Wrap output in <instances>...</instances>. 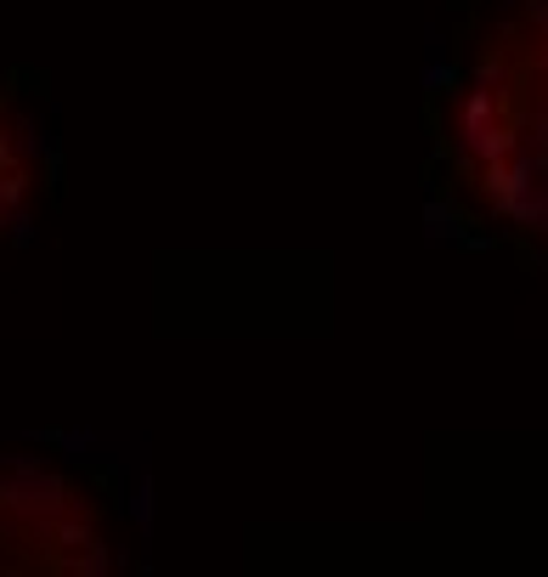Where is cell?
<instances>
[{"instance_id":"obj_1","label":"cell","mask_w":548,"mask_h":577,"mask_svg":"<svg viewBox=\"0 0 548 577\" xmlns=\"http://www.w3.org/2000/svg\"><path fill=\"white\" fill-rule=\"evenodd\" d=\"M459 199L548 266V0L486 23L435 108Z\"/></svg>"},{"instance_id":"obj_2","label":"cell","mask_w":548,"mask_h":577,"mask_svg":"<svg viewBox=\"0 0 548 577\" xmlns=\"http://www.w3.org/2000/svg\"><path fill=\"white\" fill-rule=\"evenodd\" d=\"M29 192H34V136L12 108V96L0 91V232L29 204Z\"/></svg>"}]
</instances>
